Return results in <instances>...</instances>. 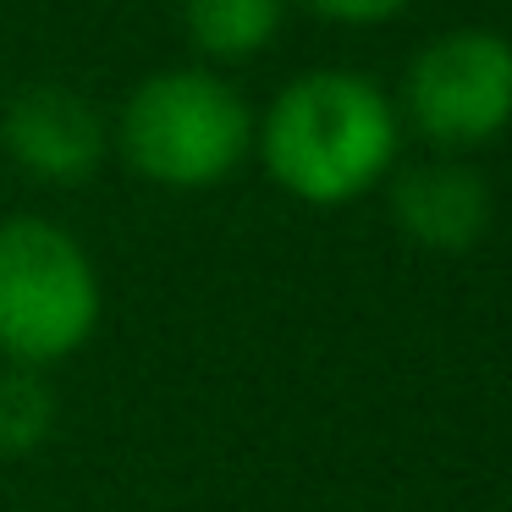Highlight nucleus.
<instances>
[{"label":"nucleus","instance_id":"f257e3e1","mask_svg":"<svg viewBox=\"0 0 512 512\" xmlns=\"http://www.w3.org/2000/svg\"><path fill=\"white\" fill-rule=\"evenodd\" d=\"M254 155L287 199L314 210L358 204L402 166L397 100L347 67L298 72L254 116Z\"/></svg>","mask_w":512,"mask_h":512},{"label":"nucleus","instance_id":"f03ea898","mask_svg":"<svg viewBox=\"0 0 512 512\" xmlns=\"http://www.w3.org/2000/svg\"><path fill=\"white\" fill-rule=\"evenodd\" d=\"M111 149L155 188H221L254 155V105L215 67L149 72L116 111Z\"/></svg>","mask_w":512,"mask_h":512},{"label":"nucleus","instance_id":"7ed1b4c3","mask_svg":"<svg viewBox=\"0 0 512 512\" xmlns=\"http://www.w3.org/2000/svg\"><path fill=\"white\" fill-rule=\"evenodd\" d=\"M105 292L89 248L45 215L0 221V364H67L100 331Z\"/></svg>","mask_w":512,"mask_h":512},{"label":"nucleus","instance_id":"20e7f679","mask_svg":"<svg viewBox=\"0 0 512 512\" xmlns=\"http://www.w3.org/2000/svg\"><path fill=\"white\" fill-rule=\"evenodd\" d=\"M402 127L463 155L512 127V39L496 28H446L413 50L397 94Z\"/></svg>","mask_w":512,"mask_h":512},{"label":"nucleus","instance_id":"39448f33","mask_svg":"<svg viewBox=\"0 0 512 512\" xmlns=\"http://www.w3.org/2000/svg\"><path fill=\"white\" fill-rule=\"evenodd\" d=\"M0 149L45 188H78L111 155V122L67 83H28L0 111Z\"/></svg>","mask_w":512,"mask_h":512},{"label":"nucleus","instance_id":"423d86ee","mask_svg":"<svg viewBox=\"0 0 512 512\" xmlns=\"http://www.w3.org/2000/svg\"><path fill=\"white\" fill-rule=\"evenodd\" d=\"M386 182L391 226L424 254H468L490 232L496 199H490V182L468 160H413V166H397Z\"/></svg>","mask_w":512,"mask_h":512},{"label":"nucleus","instance_id":"0eeeda50","mask_svg":"<svg viewBox=\"0 0 512 512\" xmlns=\"http://www.w3.org/2000/svg\"><path fill=\"white\" fill-rule=\"evenodd\" d=\"M281 23H287V0H182V28L193 50L215 67L265 56Z\"/></svg>","mask_w":512,"mask_h":512},{"label":"nucleus","instance_id":"6e6552de","mask_svg":"<svg viewBox=\"0 0 512 512\" xmlns=\"http://www.w3.org/2000/svg\"><path fill=\"white\" fill-rule=\"evenodd\" d=\"M56 391L45 386V369L0 364V457H28L56 430Z\"/></svg>","mask_w":512,"mask_h":512},{"label":"nucleus","instance_id":"1a4fd4ad","mask_svg":"<svg viewBox=\"0 0 512 512\" xmlns=\"http://www.w3.org/2000/svg\"><path fill=\"white\" fill-rule=\"evenodd\" d=\"M298 6H309L314 17H325L336 28H386L408 12L413 0H298Z\"/></svg>","mask_w":512,"mask_h":512}]
</instances>
